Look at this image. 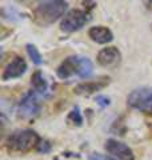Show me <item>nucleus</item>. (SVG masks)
<instances>
[{
  "label": "nucleus",
  "mask_w": 152,
  "mask_h": 160,
  "mask_svg": "<svg viewBox=\"0 0 152 160\" xmlns=\"http://www.w3.org/2000/svg\"><path fill=\"white\" fill-rule=\"evenodd\" d=\"M94 72V64L87 56H80V55H73V56L65 58L62 64L56 69V75L59 79L68 80L71 78H80L87 79Z\"/></svg>",
  "instance_id": "f257e3e1"
},
{
  "label": "nucleus",
  "mask_w": 152,
  "mask_h": 160,
  "mask_svg": "<svg viewBox=\"0 0 152 160\" xmlns=\"http://www.w3.org/2000/svg\"><path fill=\"white\" fill-rule=\"evenodd\" d=\"M147 4H151V7H152V2H148V3H147Z\"/></svg>",
  "instance_id": "a211bd4d"
},
{
  "label": "nucleus",
  "mask_w": 152,
  "mask_h": 160,
  "mask_svg": "<svg viewBox=\"0 0 152 160\" xmlns=\"http://www.w3.org/2000/svg\"><path fill=\"white\" fill-rule=\"evenodd\" d=\"M96 60L104 68H116L121 62V53L118 47H105L99 51Z\"/></svg>",
  "instance_id": "6e6552de"
},
{
  "label": "nucleus",
  "mask_w": 152,
  "mask_h": 160,
  "mask_svg": "<svg viewBox=\"0 0 152 160\" xmlns=\"http://www.w3.org/2000/svg\"><path fill=\"white\" fill-rule=\"evenodd\" d=\"M127 104L139 112L152 115V88L141 87L134 89L127 98Z\"/></svg>",
  "instance_id": "20e7f679"
},
{
  "label": "nucleus",
  "mask_w": 152,
  "mask_h": 160,
  "mask_svg": "<svg viewBox=\"0 0 152 160\" xmlns=\"http://www.w3.org/2000/svg\"><path fill=\"white\" fill-rule=\"evenodd\" d=\"M109 84V78H101L99 80H87L76 86L75 92L78 95H91L95 93L96 91H100L104 87H107Z\"/></svg>",
  "instance_id": "9d476101"
},
{
  "label": "nucleus",
  "mask_w": 152,
  "mask_h": 160,
  "mask_svg": "<svg viewBox=\"0 0 152 160\" xmlns=\"http://www.w3.org/2000/svg\"><path fill=\"white\" fill-rule=\"evenodd\" d=\"M51 148H52V146L47 142V140H42V142L39 143V146H38V152L40 153H48L51 151Z\"/></svg>",
  "instance_id": "2eb2a0df"
},
{
  "label": "nucleus",
  "mask_w": 152,
  "mask_h": 160,
  "mask_svg": "<svg viewBox=\"0 0 152 160\" xmlns=\"http://www.w3.org/2000/svg\"><path fill=\"white\" fill-rule=\"evenodd\" d=\"M88 160H115V159L109 158V156H105V155H101L99 152H94L88 156Z\"/></svg>",
  "instance_id": "f3484780"
},
{
  "label": "nucleus",
  "mask_w": 152,
  "mask_h": 160,
  "mask_svg": "<svg viewBox=\"0 0 152 160\" xmlns=\"http://www.w3.org/2000/svg\"><path fill=\"white\" fill-rule=\"evenodd\" d=\"M25 49H27L28 56H29V59L32 60L33 64H36V66H40V64L43 63L42 55H40V52H39V49L36 48V46H33V44L29 43V44H27V46H25Z\"/></svg>",
  "instance_id": "ddd939ff"
},
{
  "label": "nucleus",
  "mask_w": 152,
  "mask_h": 160,
  "mask_svg": "<svg viewBox=\"0 0 152 160\" xmlns=\"http://www.w3.org/2000/svg\"><path fill=\"white\" fill-rule=\"evenodd\" d=\"M67 8H68V3L62 2V0L40 2L33 11L35 20L42 26H48V24L55 23L62 16L64 18Z\"/></svg>",
  "instance_id": "7ed1b4c3"
},
{
  "label": "nucleus",
  "mask_w": 152,
  "mask_h": 160,
  "mask_svg": "<svg viewBox=\"0 0 152 160\" xmlns=\"http://www.w3.org/2000/svg\"><path fill=\"white\" fill-rule=\"evenodd\" d=\"M27 71V63L22 56H15L11 62H9L4 71L2 73V80L8 82V80H13V79H19Z\"/></svg>",
  "instance_id": "1a4fd4ad"
},
{
  "label": "nucleus",
  "mask_w": 152,
  "mask_h": 160,
  "mask_svg": "<svg viewBox=\"0 0 152 160\" xmlns=\"http://www.w3.org/2000/svg\"><path fill=\"white\" fill-rule=\"evenodd\" d=\"M68 120H71L73 124H76L78 127H80L83 124V116H82V112H80V108L78 106H75L71 112L68 115Z\"/></svg>",
  "instance_id": "4468645a"
},
{
  "label": "nucleus",
  "mask_w": 152,
  "mask_h": 160,
  "mask_svg": "<svg viewBox=\"0 0 152 160\" xmlns=\"http://www.w3.org/2000/svg\"><path fill=\"white\" fill-rule=\"evenodd\" d=\"M88 36L92 42L98 44H108L114 40V33L108 27L96 26L88 29Z\"/></svg>",
  "instance_id": "9b49d317"
},
{
  "label": "nucleus",
  "mask_w": 152,
  "mask_h": 160,
  "mask_svg": "<svg viewBox=\"0 0 152 160\" xmlns=\"http://www.w3.org/2000/svg\"><path fill=\"white\" fill-rule=\"evenodd\" d=\"M89 16L88 12L84 9H71L64 15V18L60 22V29L67 33L76 32L82 29L85 24L88 23Z\"/></svg>",
  "instance_id": "39448f33"
},
{
  "label": "nucleus",
  "mask_w": 152,
  "mask_h": 160,
  "mask_svg": "<svg viewBox=\"0 0 152 160\" xmlns=\"http://www.w3.org/2000/svg\"><path fill=\"white\" fill-rule=\"evenodd\" d=\"M31 87H32V91L40 95V96H44V95H47V92H48V83H47V80L44 79L42 71H39V69L32 73Z\"/></svg>",
  "instance_id": "f8f14e48"
},
{
  "label": "nucleus",
  "mask_w": 152,
  "mask_h": 160,
  "mask_svg": "<svg viewBox=\"0 0 152 160\" xmlns=\"http://www.w3.org/2000/svg\"><path fill=\"white\" fill-rule=\"evenodd\" d=\"M42 138L32 129H16L9 133L6 139V148L11 152H29L33 148H38Z\"/></svg>",
  "instance_id": "f03ea898"
},
{
  "label": "nucleus",
  "mask_w": 152,
  "mask_h": 160,
  "mask_svg": "<svg viewBox=\"0 0 152 160\" xmlns=\"http://www.w3.org/2000/svg\"><path fill=\"white\" fill-rule=\"evenodd\" d=\"M40 95L33 92L32 89L27 92L24 96L20 99L18 104V115L22 119H31L39 115L40 109H42V103L39 99Z\"/></svg>",
  "instance_id": "423d86ee"
},
{
  "label": "nucleus",
  "mask_w": 152,
  "mask_h": 160,
  "mask_svg": "<svg viewBox=\"0 0 152 160\" xmlns=\"http://www.w3.org/2000/svg\"><path fill=\"white\" fill-rule=\"evenodd\" d=\"M104 148L111 155V158L115 160H135V155L132 149L127 146V144L121 143L116 139L105 140Z\"/></svg>",
  "instance_id": "0eeeda50"
},
{
  "label": "nucleus",
  "mask_w": 152,
  "mask_h": 160,
  "mask_svg": "<svg viewBox=\"0 0 152 160\" xmlns=\"http://www.w3.org/2000/svg\"><path fill=\"white\" fill-rule=\"evenodd\" d=\"M95 100L98 102V104L100 107H107L109 106V98L108 96H105V95H98V96L95 98Z\"/></svg>",
  "instance_id": "dca6fc26"
}]
</instances>
